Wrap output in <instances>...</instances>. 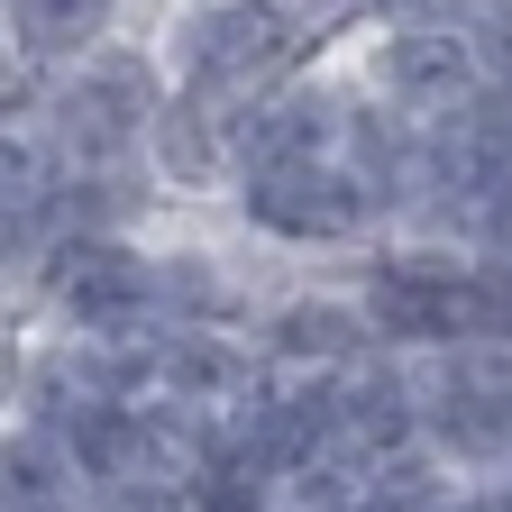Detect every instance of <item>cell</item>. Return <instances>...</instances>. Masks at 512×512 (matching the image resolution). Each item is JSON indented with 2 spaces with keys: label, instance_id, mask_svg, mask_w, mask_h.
<instances>
[{
  "label": "cell",
  "instance_id": "5bb4252c",
  "mask_svg": "<svg viewBox=\"0 0 512 512\" xmlns=\"http://www.w3.org/2000/svg\"><path fill=\"white\" fill-rule=\"evenodd\" d=\"M275 10H293V19H302L311 37H339V28H348V19L366 10V0H275Z\"/></svg>",
  "mask_w": 512,
  "mask_h": 512
},
{
  "label": "cell",
  "instance_id": "4fadbf2b",
  "mask_svg": "<svg viewBox=\"0 0 512 512\" xmlns=\"http://www.w3.org/2000/svg\"><path fill=\"white\" fill-rule=\"evenodd\" d=\"M183 512H284V476L229 439V448H211V458L183 476Z\"/></svg>",
  "mask_w": 512,
  "mask_h": 512
},
{
  "label": "cell",
  "instance_id": "ba28073f",
  "mask_svg": "<svg viewBox=\"0 0 512 512\" xmlns=\"http://www.w3.org/2000/svg\"><path fill=\"white\" fill-rule=\"evenodd\" d=\"M266 375L275 366L256 348V330H183V320H165L147 339V394H165L183 412H238Z\"/></svg>",
  "mask_w": 512,
  "mask_h": 512
},
{
  "label": "cell",
  "instance_id": "8992f818",
  "mask_svg": "<svg viewBox=\"0 0 512 512\" xmlns=\"http://www.w3.org/2000/svg\"><path fill=\"white\" fill-rule=\"evenodd\" d=\"M256 348H266V366H284V375H339L366 348H384L357 266H302V275H284V293L266 302V320H256Z\"/></svg>",
  "mask_w": 512,
  "mask_h": 512
},
{
  "label": "cell",
  "instance_id": "9a60e30c",
  "mask_svg": "<svg viewBox=\"0 0 512 512\" xmlns=\"http://www.w3.org/2000/svg\"><path fill=\"white\" fill-rule=\"evenodd\" d=\"M19 512H101V503H92V494L74 485V494H55V503H19Z\"/></svg>",
  "mask_w": 512,
  "mask_h": 512
},
{
  "label": "cell",
  "instance_id": "277c9868",
  "mask_svg": "<svg viewBox=\"0 0 512 512\" xmlns=\"http://www.w3.org/2000/svg\"><path fill=\"white\" fill-rule=\"evenodd\" d=\"M238 220L266 238L293 266H357L394 238V211L384 192L357 183L339 156H311V165H275V174H247L238 183Z\"/></svg>",
  "mask_w": 512,
  "mask_h": 512
},
{
  "label": "cell",
  "instance_id": "7c38bea8",
  "mask_svg": "<svg viewBox=\"0 0 512 512\" xmlns=\"http://www.w3.org/2000/svg\"><path fill=\"white\" fill-rule=\"evenodd\" d=\"M74 485H83V467H74V448H64V430H46V421H10L0 430V512L55 503Z\"/></svg>",
  "mask_w": 512,
  "mask_h": 512
},
{
  "label": "cell",
  "instance_id": "8fae6325",
  "mask_svg": "<svg viewBox=\"0 0 512 512\" xmlns=\"http://www.w3.org/2000/svg\"><path fill=\"white\" fill-rule=\"evenodd\" d=\"M138 0H0V46L19 64H74L83 46L138 28Z\"/></svg>",
  "mask_w": 512,
  "mask_h": 512
},
{
  "label": "cell",
  "instance_id": "30bf717a",
  "mask_svg": "<svg viewBox=\"0 0 512 512\" xmlns=\"http://www.w3.org/2000/svg\"><path fill=\"white\" fill-rule=\"evenodd\" d=\"M421 156H430V119L394 110L384 92H366V83L348 74V119H339V165H348L357 183H375V192H384V211H394V220H403V202L421 192Z\"/></svg>",
  "mask_w": 512,
  "mask_h": 512
},
{
  "label": "cell",
  "instance_id": "e0dca14e",
  "mask_svg": "<svg viewBox=\"0 0 512 512\" xmlns=\"http://www.w3.org/2000/svg\"><path fill=\"white\" fill-rule=\"evenodd\" d=\"M174 512H183V503H174Z\"/></svg>",
  "mask_w": 512,
  "mask_h": 512
},
{
  "label": "cell",
  "instance_id": "6da1fadb",
  "mask_svg": "<svg viewBox=\"0 0 512 512\" xmlns=\"http://www.w3.org/2000/svg\"><path fill=\"white\" fill-rule=\"evenodd\" d=\"M165 101H174L165 55L147 46V28H119L101 46H83L74 64H55V74H46V101L28 119L64 147L74 174H128V165L147 156V128H156Z\"/></svg>",
  "mask_w": 512,
  "mask_h": 512
},
{
  "label": "cell",
  "instance_id": "5b68a950",
  "mask_svg": "<svg viewBox=\"0 0 512 512\" xmlns=\"http://www.w3.org/2000/svg\"><path fill=\"white\" fill-rule=\"evenodd\" d=\"M330 46L348 55V74L366 92H384L412 119H458L494 83V64H485V46H476V28L458 10L448 19H348Z\"/></svg>",
  "mask_w": 512,
  "mask_h": 512
},
{
  "label": "cell",
  "instance_id": "2e32d148",
  "mask_svg": "<svg viewBox=\"0 0 512 512\" xmlns=\"http://www.w3.org/2000/svg\"><path fill=\"white\" fill-rule=\"evenodd\" d=\"M138 10H165V0H138Z\"/></svg>",
  "mask_w": 512,
  "mask_h": 512
},
{
  "label": "cell",
  "instance_id": "7a4b0ae2",
  "mask_svg": "<svg viewBox=\"0 0 512 512\" xmlns=\"http://www.w3.org/2000/svg\"><path fill=\"white\" fill-rule=\"evenodd\" d=\"M138 28L165 55L174 92H202L220 110L256 101L266 83H284L293 64L320 55V37L293 10H275V0H165V10H147Z\"/></svg>",
  "mask_w": 512,
  "mask_h": 512
},
{
  "label": "cell",
  "instance_id": "52a82bcc",
  "mask_svg": "<svg viewBox=\"0 0 512 512\" xmlns=\"http://www.w3.org/2000/svg\"><path fill=\"white\" fill-rule=\"evenodd\" d=\"M138 165H147V183H156L165 211H238V183H247V165H238V119L220 101H202V92H174L156 110Z\"/></svg>",
  "mask_w": 512,
  "mask_h": 512
},
{
  "label": "cell",
  "instance_id": "3957f363",
  "mask_svg": "<svg viewBox=\"0 0 512 512\" xmlns=\"http://www.w3.org/2000/svg\"><path fill=\"white\" fill-rule=\"evenodd\" d=\"M10 320L92 330V339H147V330H165L156 238L147 229H74V238H55L28 275H10Z\"/></svg>",
  "mask_w": 512,
  "mask_h": 512
},
{
  "label": "cell",
  "instance_id": "9c48e42d",
  "mask_svg": "<svg viewBox=\"0 0 512 512\" xmlns=\"http://www.w3.org/2000/svg\"><path fill=\"white\" fill-rule=\"evenodd\" d=\"M339 412H348V458L357 467L412 448L421 439V366H412V348H366L357 366H339Z\"/></svg>",
  "mask_w": 512,
  "mask_h": 512
}]
</instances>
